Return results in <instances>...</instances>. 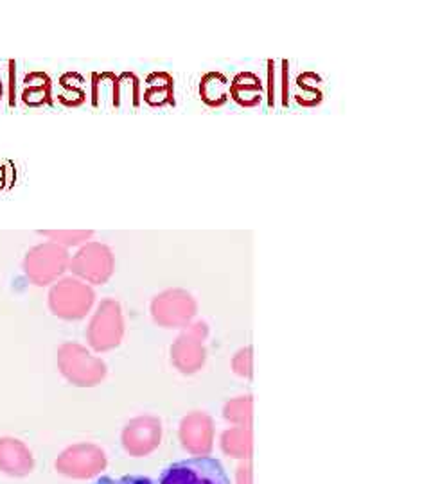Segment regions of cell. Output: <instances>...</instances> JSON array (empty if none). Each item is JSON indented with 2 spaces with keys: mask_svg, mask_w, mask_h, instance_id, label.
Masks as SVG:
<instances>
[{
  "mask_svg": "<svg viewBox=\"0 0 431 484\" xmlns=\"http://www.w3.org/2000/svg\"><path fill=\"white\" fill-rule=\"evenodd\" d=\"M40 235L51 239V242L54 244L67 248V246H80V244L89 242L94 232L91 230H47V232H40Z\"/></svg>",
  "mask_w": 431,
  "mask_h": 484,
  "instance_id": "cell-7",
  "label": "cell"
},
{
  "mask_svg": "<svg viewBox=\"0 0 431 484\" xmlns=\"http://www.w3.org/2000/svg\"><path fill=\"white\" fill-rule=\"evenodd\" d=\"M71 268L81 277L105 280L113 270V253L107 244L89 241L76 251L71 261Z\"/></svg>",
  "mask_w": 431,
  "mask_h": 484,
  "instance_id": "cell-3",
  "label": "cell"
},
{
  "mask_svg": "<svg viewBox=\"0 0 431 484\" xmlns=\"http://www.w3.org/2000/svg\"><path fill=\"white\" fill-rule=\"evenodd\" d=\"M67 264H69L67 248L54 244V242H43V244L31 248L25 253V261H24L25 273L40 280H47L63 273Z\"/></svg>",
  "mask_w": 431,
  "mask_h": 484,
  "instance_id": "cell-2",
  "label": "cell"
},
{
  "mask_svg": "<svg viewBox=\"0 0 431 484\" xmlns=\"http://www.w3.org/2000/svg\"><path fill=\"white\" fill-rule=\"evenodd\" d=\"M228 96L241 106H257L263 99V83L255 74L241 72L228 85Z\"/></svg>",
  "mask_w": 431,
  "mask_h": 484,
  "instance_id": "cell-4",
  "label": "cell"
},
{
  "mask_svg": "<svg viewBox=\"0 0 431 484\" xmlns=\"http://www.w3.org/2000/svg\"><path fill=\"white\" fill-rule=\"evenodd\" d=\"M228 80L219 72H209L200 83V96L209 106H221L228 99Z\"/></svg>",
  "mask_w": 431,
  "mask_h": 484,
  "instance_id": "cell-5",
  "label": "cell"
},
{
  "mask_svg": "<svg viewBox=\"0 0 431 484\" xmlns=\"http://www.w3.org/2000/svg\"><path fill=\"white\" fill-rule=\"evenodd\" d=\"M25 89H24V100L31 106H40L43 102H49L51 97V80L42 72H33L25 78Z\"/></svg>",
  "mask_w": 431,
  "mask_h": 484,
  "instance_id": "cell-6",
  "label": "cell"
},
{
  "mask_svg": "<svg viewBox=\"0 0 431 484\" xmlns=\"http://www.w3.org/2000/svg\"><path fill=\"white\" fill-rule=\"evenodd\" d=\"M158 484H230V479L219 460L202 456L166 467Z\"/></svg>",
  "mask_w": 431,
  "mask_h": 484,
  "instance_id": "cell-1",
  "label": "cell"
},
{
  "mask_svg": "<svg viewBox=\"0 0 431 484\" xmlns=\"http://www.w3.org/2000/svg\"><path fill=\"white\" fill-rule=\"evenodd\" d=\"M92 484H153V481L149 478H144V476H120V478L103 476Z\"/></svg>",
  "mask_w": 431,
  "mask_h": 484,
  "instance_id": "cell-8",
  "label": "cell"
},
{
  "mask_svg": "<svg viewBox=\"0 0 431 484\" xmlns=\"http://www.w3.org/2000/svg\"><path fill=\"white\" fill-rule=\"evenodd\" d=\"M2 92H4V83H2V80H0V99H2Z\"/></svg>",
  "mask_w": 431,
  "mask_h": 484,
  "instance_id": "cell-9",
  "label": "cell"
}]
</instances>
